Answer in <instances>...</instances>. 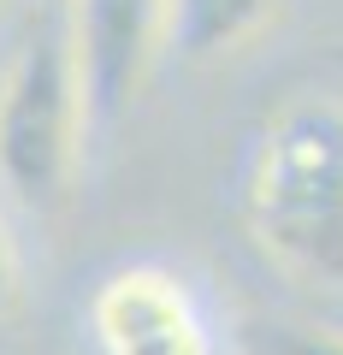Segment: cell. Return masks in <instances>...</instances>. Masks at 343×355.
Here are the masks:
<instances>
[{"instance_id": "cell-1", "label": "cell", "mask_w": 343, "mask_h": 355, "mask_svg": "<svg viewBox=\"0 0 343 355\" xmlns=\"http://www.w3.org/2000/svg\"><path fill=\"white\" fill-rule=\"evenodd\" d=\"M237 207L254 249L302 291L343 296V101L290 95L249 137Z\"/></svg>"}, {"instance_id": "cell-2", "label": "cell", "mask_w": 343, "mask_h": 355, "mask_svg": "<svg viewBox=\"0 0 343 355\" xmlns=\"http://www.w3.org/2000/svg\"><path fill=\"white\" fill-rule=\"evenodd\" d=\"M95 130L89 89L65 30V0L36 6V24L0 65V196L48 214L71 196L83 142Z\"/></svg>"}, {"instance_id": "cell-3", "label": "cell", "mask_w": 343, "mask_h": 355, "mask_svg": "<svg viewBox=\"0 0 343 355\" xmlns=\"http://www.w3.org/2000/svg\"><path fill=\"white\" fill-rule=\"evenodd\" d=\"M95 355H219L202 291L166 261L113 266L89 296Z\"/></svg>"}, {"instance_id": "cell-4", "label": "cell", "mask_w": 343, "mask_h": 355, "mask_svg": "<svg viewBox=\"0 0 343 355\" xmlns=\"http://www.w3.org/2000/svg\"><path fill=\"white\" fill-rule=\"evenodd\" d=\"M65 30L89 89L95 130L118 125L166 53V0H65Z\"/></svg>"}, {"instance_id": "cell-5", "label": "cell", "mask_w": 343, "mask_h": 355, "mask_svg": "<svg viewBox=\"0 0 343 355\" xmlns=\"http://www.w3.org/2000/svg\"><path fill=\"white\" fill-rule=\"evenodd\" d=\"M279 0H166V53L213 65L272 24Z\"/></svg>"}, {"instance_id": "cell-6", "label": "cell", "mask_w": 343, "mask_h": 355, "mask_svg": "<svg viewBox=\"0 0 343 355\" xmlns=\"http://www.w3.org/2000/svg\"><path fill=\"white\" fill-rule=\"evenodd\" d=\"M267 355H343V331H308V326H284L267 343Z\"/></svg>"}, {"instance_id": "cell-7", "label": "cell", "mask_w": 343, "mask_h": 355, "mask_svg": "<svg viewBox=\"0 0 343 355\" xmlns=\"http://www.w3.org/2000/svg\"><path fill=\"white\" fill-rule=\"evenodd\" d=\"M12 302H18V249H12L6 219H0V320L12 314Z\"/></svg>"}, {"instance_id": "cell-8", "label": "cell", "mask_w": 343, "mask_h": 355, "mask_svg": "<svg viewBox=\"0 0 343 355\" xmlns=\"http://www.w3.org/2000/svg\"><path fill=\"white\" fill-rule=\"evenodd\" d=\"M24 6H53V0H24Z\"/></svg>"}]
</instances>
